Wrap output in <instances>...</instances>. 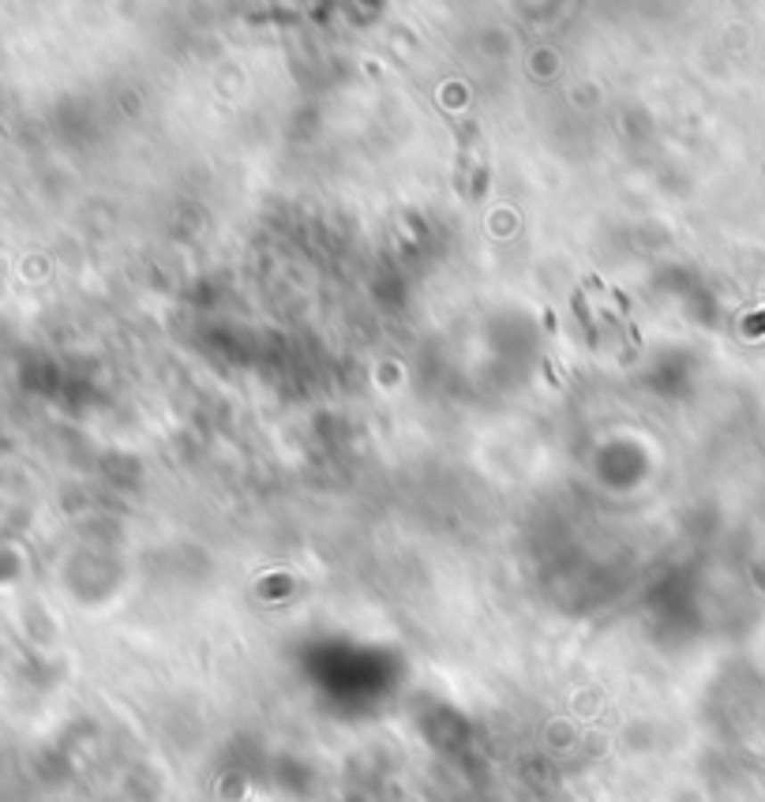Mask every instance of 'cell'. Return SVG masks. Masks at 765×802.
I'll use <instances>...</instances> for the list:
<instances>
[{
  "mask_svg": "<svg viewBox=\"0 0 765 802\" xmlns=\"http://www.w3.org/2000/svg\"><path fill=\"white\" fill-rule=\"evenodd\" d=\"M454 132H458V169H454V184H458V195L462 199L473 195V173H477V195H481L484 176H488L481 124L473 120V117H462L458 124H454Z\"/></svg>",
  "mask_w": 765,
  "mask_h": 802,
  "instance_id": "cell-1",
  "label": "cell"
},
{
  "mask_svg": "<svg viewBox=\"0 0 765 802\" xmlns=\"http://www.w3.org/2000/svg\"><path fill=\"white\" fill-rule=\"evenodd\" d=\"M571 307H574V315H578V323H581V331H586L589 345L596 349V345H600V331H596L593 307H589V300H586V293H581V289H574V297H571Z\"/></svg>",
  "mask_w": 765,
  "mask_h": 802,
  "instance_id": "cell-2",
  "label": "cell"
}]
</instances>
